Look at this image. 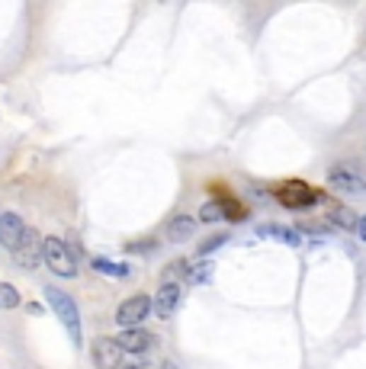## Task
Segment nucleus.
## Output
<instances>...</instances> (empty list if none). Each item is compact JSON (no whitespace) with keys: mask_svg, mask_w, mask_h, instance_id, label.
Returning a JSON list of instances; mask_svg holds the SVG:
<instances>
[{"mask_svg":"<svg viewBox=\"0 0 366 369\" xmlns=\"http://www.w3.org/2000/svg\"><path fill=\"white\" fill-rule=\"evenodd\" d=\"M45 302H49V308L58 315V321L64 324V331L71 334V341L81 344V312H77L74 299H71L68 293H62L58 286H45Z\"/></svg>","mask_w":366,"mask_h":369,"instance_id":"nucleus-1","label":"nucleus"},{"mask_svg":"<svg viewBox=\"0 0 366 369\" xmlns=\"http://www.w3.org/2000/svg\"><path fill=\"white\" fill-rule=\"evenodd\" d=\"M42 260L49 264L52 273H58V276H64V279L77 273V260L62 238H45V241H42Z\"/></svg>","mask_w":366,"mask_h":369,"instance_id":"nucleus-2","label":"nucleus"},{"mask_svg":"<svg viewBox=\"0 0 366 369\" xmlns=\"http://www.w3.org/2000/svg\"><path fill=\"white\" fill-rule=\"evenodd\" d=\"M154 302L148 299V295H132V299H125L122 305L116 308V324L119 327H135L139 321H145L148 315H151Z\"/></svg>","mask_w":366,"mask_h":369,"instance_id":"nucleus-3","label":"nucleus"},{"mask_svg":"<svg viewBox=\"0 0 366 369\" xmlns=\"http://www.w3.org/2000/svg\"><path fill=\"white\" fill-rule=\"evenodd\" d=\"M277 196H280V202H283L286 209H309L311 202L318 199L315 189L305 187L302 180H290V183H283V187L277 189Z\"/></svg>","mask_w":366,"mask_h":369,"instance_id":"nucleus-4","label":"nucleus"},{"mask_svg":"<svg viewBox=\"0 0 366 369\" xmlns=\"http://www.w3.org/2000/svg\"><path fill=\"white\" fill-rule=\"evenodd\" d=\"M119 363H122V347L116 344V337H97L93 341V366L119 369Z\"/></svg>","mask_w":366,"mask_h":369,"instance_id":"nucleus-5","label":"nucleus"},{"mask_svg":"<svg viewBox=\"0 0 366 369\" xmlns=\"http://www.w3.org/2000/svg\"><path fill=\"white\" fill-rule=\"evenodd\" d=\"M23 238H26L23 218L16 216V212H4V216H0V244H4L7 251H16L23 244Z\"/></svg>","mask_w":366,"mask_h":369,"instance_id":"nucleus-6","label":"nucleus"},{"mask_svg":"<svg viewBox=\"0 0 366 369\" xmlns=\"http://www.w3.org/2000/svg\"><path fill=\"white\" fill-rule=\"evenodd\" d=\"M13 254H16V264L26 266V270H33V266L45 264V260H42V241H39V235H35V231H29V228H26V238H23V244L16 247Z\"/></svg>","mask_w":366,"mask_h":369,"instance_id":"nucleus-7","label":"nucleus"},{"mask_svg":"<svg viewBox=\"0 0 366 369\" xmlns=\"http://www.w3.org/2000/svg\"><path fill=\"white\" fill-rule=\"evenodd\" d=\"M116 344L122 347V353H145L151 347V334H148L145 327H122Z\"/></svg>","mask_w":366,"mask_h":369,"instance_id":"nucleus-8","label":"nucleus"},{"mask_svg":"<svg viewBox=\"0 0 366 369\" xmlns=\"http://www.w3.org/2000/svg\"><path fill=\"white\" fill-rule=\"evenodd\" d=\"M180 305V286L177 283H161L158 295H154V315L158 318H171Z\"/></svg>","mask_w":366,"mask_h":369,"instance_id":"nucleus-9","label":"nucleus"},{"mask_svg":"<svg viewBox=\"0 0 366 369\" xmlns=\"http://www.w3.org/2000/svg\"><path fill=\"white\" fill-rule=\"evenodd\" d=\"M328 180H331L334 189H344V193H360V189H363L360 177L353 174L350 168H334L331 174H328Z\"/></svg>","mask_w":366,"mask_h":369,"instance_id":"nucleus-10","label":"nucleus"},{"mask_svg":"<svg viewBox=\"0 0 366 369\" xmlns=\"http://www.w3.org/2000/svg\"><path fill=\"white\" fill-rule=\"evenodd\" d=\"M193 231H196V222L190 216H177L171 225H167V238H171V241H190Z\"/></svg>","mask_w":366,"mask_h":369,"instance_id":"nucleus-11","label":"nucleus"},{"mask_svg":"<svg viewBox=\"0 0 366 369\" xmlns=\"http://www.w3.org/2000/svg\"><path fill=\"white\" fill-rule=\"evenodd\" d=\"M90 266H93V270H97V273H106V276H129V266H125V264H113V260H106V257H93V260H90Z\"/></svg>","mask_w":366,"mask_h":369,"instance_id":"nucleus-12","label":"nucleus"},{"mask_svg":"<svg viewBox=\"0 0 366 369\" xmlns=\"http://www.w3.org/2000/svg\"><path fill=\"white\" fill-rule=\"evenodd\" d=\"M331 222L338 225V228H344V231H357V222H360V218L353 216L347 206H334V209H331Z\"/></svg>","mask_w":366,"mask_h":369,"instance_id":"nucleus-13","label":"nucleus"},{"mask_svg":"<svg viewBox=\"0 0 366 369\" xmlns=\"http://www.w3.org/2000/svg\"><path fill=\"white\" fill-rule=\"evenodd\" d=\"M261 235L263 238H277V241H283V244H299L296 231H292V228H280V225H263Z\"/></svg>","mask_w":366,"mask_h":369,"instance_id":"nucleus-14","label":"nucleus"},{"mask_svg":"<svg viewBox=\"0 0 366 369\" xmlns=\"http://www.w3.org/2000/svg\"><path fill=\"white\" fill-rule=\"evenodd\" d=\"M16 305H20V293H16L10 283H0V308L10 312V308H16Z\"/></svg>","mask_w":366,"mask_h":369,"instance_id":"nucleus-15","label":"nucleus"},{"mask_svg":"<svg viewBox=\"0 0 366 369\" xmlns=\"http://www.w3.org/2000/svg\"><path fill=\"white\" fill-rule=\"evenodd\" d=\"M200 218L202 222H219V218H225V209H222L219 202H206L200 209Z\"/></svg>","mask_w":366,"mask_h":369,"instance_id":"nucleus-16","label":"nucleus"},{"mask_svg":"<svg viewBox=\"0 0 366 369\" xmlns=\"http://www.w3.org/2000/svg\"><path fill=\"white\" fill-rule=\"evenodd\" d=\"M212 276V264H200V266H193V270H190V283H206V279Z\"/></svg>","mask_w":366,"mask_h":369,"instance_id":"nucleus-17","label":"nucleus"},{"mask_svg":"<svg viewBox=\"0 0 366 369\" xmlns=\"http://www.w3.org/2000/svg\"><path fill=\"white\" fill-rule=\"evenodd\" d=\"M183 273H187V264H183V260H177V264H171L164 270V276H161V283H173V276H183Z\"/></svg>","mask_w":366,"mask_h":369,"instance_id":"nucleus-18","label":"nucleus"},{"mask_svg":"<svg viewBox=\"0 0 366 369\" xmlns=\"http://www.w3.org/2000/svg\"><path fill=\"white\" fill-rule=\"evenodd\" d=\"M225 241H228V235H215V238H209V241L200 247V257H209V254H212L215 247H222Z\"/></svg>","mask_w":366,"mask_h":369,"instance_id":"nucleus-19","label":"nucleus"},{"mask_svg":"<svg viewBox=\"0 0 366 369\" xmlns=\"http://www.w3.org/2000/svg\"><path fill=\"white\" fill-rule=\"evenodd\" d=\"M357 238H360V241H363V244H366V216H363V218H360V222H357Z\"/></svg>","mask_w":366,"mask_h":369,"instance_id":"nucleus-20","label":"nucleus"},{"mask_svg":"<svg viewBox=\"0 0 366 369\" xmlns=\"http://www.w3.org/2000/svg\"><path fill=\"white\" fill-rule=\"evenodd\" d=\"M125 369H139V366H125Z\"/></svg>","mask_w":366,"mask_h":369,"instance_id":"nucleus-21","label":"nucleus"}]
</instances>
